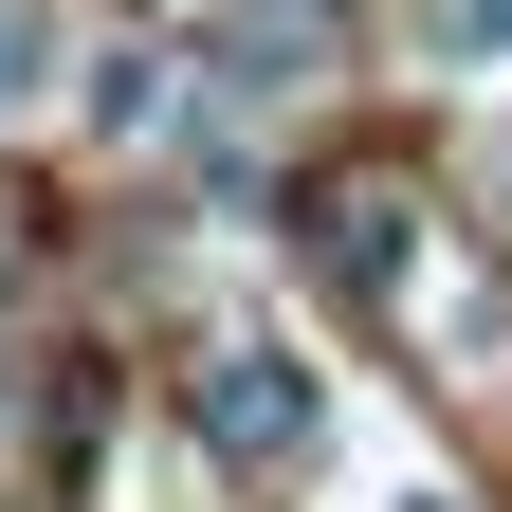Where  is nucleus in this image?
<instances>
[{
  "instance_id": "obj_1",
  "label": "nucleus",
  "mask_w": 512,
  "mask_h": 512,
  "mask_svg": "<svg viewBox=\"0 0 512 512\" xmlns=\"http://www.w3.org/2000/svg\"><path fill=\"white\" fill-rule=\"evenodd\" d=\"M220 439H256V458H275V439H293V366H238V384H220Z\"/></svg>"
}]
</instances>
